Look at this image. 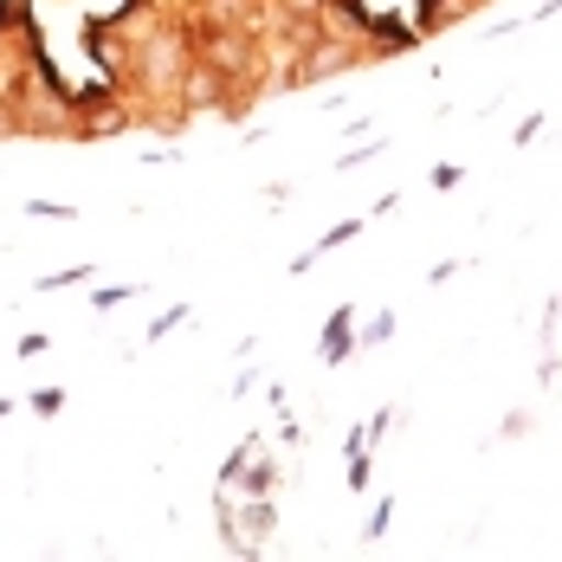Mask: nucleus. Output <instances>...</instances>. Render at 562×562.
Listing matches in <instances>:
<instances>
[{"mask_svg":"<svg viewBox=\"0 0 562 562\" xmlns=\"http://www.w3.org/2000/svg\"><path fill=\"white\" fill-rule=\"evenodd\" d=\"M342 317H349V311H342ZM342 317H337V324H330V342H324L330 356H342V349H349V324H342Z\"/></svg>","mask_w":562,"mask_h":562,"instance_id":"nucleus-1","label":"nucleus"}]
</instances>
